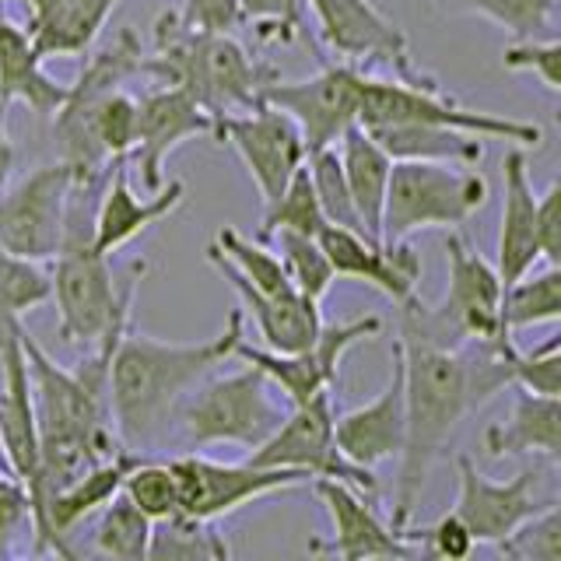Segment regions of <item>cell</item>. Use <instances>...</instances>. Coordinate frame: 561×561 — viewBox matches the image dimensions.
<instances>
[{"instance_id":"1","label":"cell","mask_w":561,"mask_h":561,"mask_svg":"<svg viewBox=\"0 0 561 561\" xmlns=\"http://www.w3.org/2000/svg\"><path fill=\"white\" fill-rule=\"evenodd\" d=\"M403 355V446L397 470L393 526H411L428 473L446 453L453 432L505 386H513V333L460 347H438L414 337H400Z\"/></svg>"},{"instance_id":"2","label":"cell","mask_w":561,"mask_h":561,"mask_svg":"<svg viewBox=\"0 0 561 561\" xmlns=\"http://www.w3.org/2000/svg\"><path fill=\"white\" fill-rule=\"evenodd\" d=\"M127 323L130 316L113 323V330L88 351L78 368L57 365L46 355V347L22 327V347L32 379V403H35V432H39L43 513L53 491H60L92 463L123 449L110 408V362Z\"/></svg>"},{"instance_id":"3","label":"cell","mask_w":561,"mask_h":561,"mask_svg":"<svg viewBox=\"0 0 561 561\" xmlns=\"http://www.w3.org/2000/svg\"><path fill=\"white\" fill-rule=\"evenodd\" d=\"M245 312L232 309L225 330L207 341H162L123 327L110 362V408L119 443L134 453H154L175 428L186 397L236 355L245 337Z\"/></svg>"},{"instance_id":"4","label":"cell","mask_w":561,"mask_h":561,"mask_svg":"<svg viewBox=\"0 0 561 561\" xmlns=\"http://www.w3.org/2000/svg\"><path fill=\"white\" fill-rule=\"evenodd\" d=\"M145 57L134 28H119L88 57L78 81L67 88L64 105L53 116L60 140V162L78 175L110 172L116 158H127L137 134V99L123 92L130 78L145 75Z\"/></svg>"},{"instance_id":"5","label":"cell","mask_w":561,"mask_h":561,"mask_svg":"<svg viewBox=\"0 0 561 561\" xmlns=\"http://www.w3.org/2000/svg\"><path fill=\"white\" fill-rule=\"evenodd\" d=\"M102 180L105 172L75 175L64 242L49 271V302L57 306V333L70 347H95L113 330V323L130 316L137 280L148 271L145 263H134L130 280L116 288L110 256L99 253L92 239V210Z\"/></svg>"},{"instance_id":"6","label":"cell","mask_w":561,"mask_h":561,"mask_svg":"<svg viewBox=\"0 0 561 561\" xmlns=\"http://www.w3.org/2000/svg\"><path fill=\"white\" fill-rule=\"evenodd\" d=\"M145 75L158 84L183 88L204 113L218 119L253 110L277 70L250 57L236 35L186 28L180 14L165 11L154 22V53L145 57Z\"/></svg>"},{"instance_id":"7","label":"cell","mask_w":561,"mask_h":561,"mask_svg":"<svg viewBox=\"0 0 561 561\" xmlns=\"http://www.w3.org/2000/svg\"><path fill=\"white\" fill-rule=\"evenodd\" d=\"M446 274L449 285L438 302H421L417 295L400 302V337L460 347L508 333L502 327V277L463 236L446 239Z\"/></svg>"},{"instance_id":"8","label":"cell","mask_w":561,"mask_h":561,"mask_svg":"<svg viewBox=\"0 0 561 561\" xmlns=\"http://www.w3.org/2000/svg\"><path fill=\"white\" fill-rule=\"evenodd\" d=\"M488 204L481 172L449 162H393L382 201V242H403L425 228H460Z\"/></svg>"},{"instance_id":"9","label":"cell","mask_w":561,"mask_h":561,"mask_svg":"<svg viewBox=\"0 0 561 561\" xmlns=\"http://www.w3.org/2000/svg\"><path fill=\"white\" fill-rule=\"evenodd\" d=\"M288 408L274 400L271 379L245 365L232 376L204 379L180 411V432L190 446H242L256 449L277 432Z\"/></svg>"},{"instance_id":"10","label":"cell","mask_w":561,"mask_h":561,"mask_svg":"<svg viewBox=\"0 0 561 561\" xmlns=\"http://www.w3.org/2000/svg\"><path fill=\"white\" fill-rule=\"evenodd\" d=\"M358 123H435V127L467 130L473 137H499L513 140L519 148H540L543 130L537 123L508 119L499 113L467 110L453 95H446L438 84H408V81H382V78H362V99H358Z\"/></svg>"},{"instance_id":"11","label":"cell","mask_w":561,"mask_h":561,"mask_svg":"<svg viewBox=\"0 0 561 561\" xmlns=\"http://www.w3.org/2000/svg\"><path fill=\"white\" fill-rule=\"evenodd\" d=\"M22 320L0 316V446L8 470L25 484L32 499V537L35 554L43 548V467H39V432H35L32 379L22 347Z\"/></svg>"},{"instance_id":"12","label":"cell","mask_w":561,"mask_h":561,"mask_svg":"<svg viewBox=\"0 0 561 561\" xmlns=\"http://www.w3.org/2000/svg\"><path fill=\"white\" fill-rule=\"evenodd\" d=\"M333 417H337V411H333V390L316 393L306 403H295L267 443L250 449V463L306 470L309 478L347 481V484L362 488L365 495H376V488H379L376 473L365 470V467H355L337 449V438H333Z\"/></svg>"},{"instance_id":"13","label":"cell","mask_w":561,"mask_h":561,"mask_svg":"<svg viewBox=\"0 0 561 561\" xmlns=\"http://www.w3.org/2000/svg\"><path fill=\"white\" fill-rule=\"evenodd\" d=\"M75 175L67 162H53L0 193V250L35 263L57 256Z\"/></svg>"},{"instance_id":"14","label":"cell","mask_w":561,"mask_h":561,"mask_svg":"<svg viewBox=\"0 0 561 561\" xmlns=\"http://www.w3.org/2000/svg\"><path fill=\"white\" fill-rule=\"evenodd\" d=\"M306 8H312L323 46L341 64H355V67L382 64L393 67L397 81L435 84L414 67L411 43L403 28L393 18H386L373 0H306Z\"/></svg>"},{"instance_id":"15","label":"cell","mask_w":561,"mask_h":561,"mask_svg":"<svg viewBox=\"0 0 561 561\" xmlns=\"http://www.w3.org/2000/svg\"><path fill=\"white\" fill-rule=\"evenodd\" d=\"M175 484H180V508L197 519H221L242 505H253L256 499L291 491L298 484H309L306 470L291 467H256V463H221L207 460L201 453L175 456L169 460Z\"/></svg>"},{"instance_id":"16","label":"cell","mask_w":561,"mask_h":561,"mask_svg":"<svg viewBox=\"0 0 561 561\" xmlns=\"http://www.w3.org/2000/svg\"><path fill=\"white\" fill-rule=\"evenodd\" d=\"M365 70L355 64H323L320 75L306 81H280L274 78L263 88L260 102L274 105L295 119L298 134L306 140V154H316L337 145L341 134L358 123V99H362Z\"/></svg>"},{"instance_id":"17","label":"cell","mask_w":561,"mask_h":561,"mask_svg":"<svg viewBox=\"0 0 561 561\" xmlns=\"http://www.w3.org/2000/svg\"><path fill=\"white\" fill-rule=\"evenodd\" d=\"M379 330H382L379 316H362V320L330 323V327L323 323L309 347L288 351V355H277V351H267V347H253L250 341L242 337L236 344L232 358H242L245 365L260 368V373L271 379L274 390L285 393L288 408H295V403H306L316 393L333 390V382H337L341 362H344L347 351L355 347L358 341L376 337Z\"/></svg>"},{"instance_id":"18","label":"cell","mask_w":561,"mask_h":561,"mask_svg":"<svg viewBox=\"0 0 561 561\" xmlns=\"http://www.w3.org/2000/svg\"><path fill=\"white\" fill-rule=\"evenodd\" d=\"M232 145L242 158L245 172H250L253 186L260 190V201L271 204L280 197L288 180L306 165V140L298 134L295 119L267 102H256L253 110L228 113L215 119V134Z\"/></svg>"},{"instance_id":"19","label":"cell","mask_w":561,"mask_h":561,"mask_svg":"<svg viewBox=\"0 0 561 561\" xmlns=\"http://www.w3.org/2000/svg\"><path fill=\"white\" fill-rule=\"evenodd\" d=\"M540 467H523L513 481H491L478 470L467 453L456 456V505L453 513L463 519L478 543H499L519 523L537 516L554 499H540Z\"/></svg>"},{"instance_id":"20","label":"cell","mask_w":561,"mask_h":561,"mask_svg":"<svg viewBox=\"0 0 561 561\" xmlns=\"http://www.w3.org/2000/svg\"><path fill=\"white\" fill-rule=\"evenodd\" d=\"M316 499L323 502L330 516V540H316L312 551H327L344 561H365V558H417V543L408 537V526L386 523L373 495L362 488L333 478H312L309 481Z\"/></svg>"},{"instance_id":"21","label":"cell","mask_w":561,"mask_h":561,"mask_svg":"<svg viewBox=\"0 0 561 561\" xmlns=\"http://www.w3.org/2000/svg\"><path fill=\"white\" fill-rule=\"evenodd\" d=\"M215 134V116L204 113L183 88L158 84L148 95L137 99V134H134V169L140 175V186L148 193L165 186L169 154L186 145Z\"/></svg>"},{"instance_id":"22","label":"cell","mask_w":561,"mask_h":561,"mask_svg":"<svg viewBox=\"0 0 561 561\" xmlns=\"http://www.w3.org/2000/svg\"><path fill=\"white\" fill-rule=\"evenodd\" d=\"M323 245V253L333 267V277L365 280L376 291H382L393 302H408L417 295L421 280V256L411 250V242H379L362 232H351L341 225H323V232L316 236Z\"/></svg>"},{"instance_id":"23","label":"cell","mask_w":561,"mask_h":561,"mask_svg":"<svg viewBox=\"0 0 561 561\" xmlns=\"http://www.w3.org/2000/svg\"><path fill=\"white\" fill-rule=\"evenodd\" d=\"M183 201H186V186L180 180H169L162 190H154V197H137L127 158H116L110 172H105L92 210V239L99 245V253L110 256L123 250L140 232H148L151 225L169 218Z\"/></svg>"},{"instance_id":"24","label":"cell","mask_w":561,"mask_h":561,"mask_svg":"<svg viewBox=\"0 0 561 561\" xmlns=\"http://www.w3.org/2000/svg\"><path fill=\"white\" fill-rule=\"evenodd\" d=\"M403 425H408V417H403V355L400 344H393L390 379H386L382 393L355 411L333 417V438H337V449L355 467L376 470L379 463L400 456Z\"/></svg>"},{"instance_id":"25","label":"cell","mask_w":561,"mask_h":561,"mask_svg":"<svg viewBox=\"0 0 561 561\" xmlns=\"http://www.w3.org/2000/svg\"><path fill=\"white\" fill-rule=\"evenodd\" d=\"M148 453H134V449H116L113 456L92 463L84 473H78L75 481L64 484L60 491H53L46 499V513H43V554H60L70 558L75 551L67 548L70 534L78 530L84 519H92L105 502H113L127 473L145 460Z\"/></svg>"},{"instance_id":"26","label":"cell","mask_w":561,"mask_h":561,"mask_svg":"<svg viewBox=\"0 0 561 561\" xmlns=\"http://www.w3.org/2000/svg\"><path fill=\"white\" fill-rule=\"evenodd\" d=\"M502 228H499V250H495V271L502 285L508 288L516 277L534 271L540 263V242H537V190L530 175V158L526 148H508L502 158Z\"/></svg>"},{"instance_id":"27","label":"cell","mask_w":561,"mask_h":561,"mask_svg":"<svg viewBox=\"0 0 561 561\" xmlns=\"http://www.w3.org/2000/svg\"><path fill=\"white\" fill-rule=\"evenodd\" d=\"M207 260L215 263V271L221 277L232 280V288L242 298V312L250 316L256 323V333L267 351H277V355H288V351H302L316 341L323 320H320V302L302 291H291V295H263L256 291L250 280L239 277L232 267L225 263V256L207 245Z\"/></svg>"},{"instance_id":"28","label":"cell","mask_w":561,"mask_h":561,"mask_svg":"<svg viewBox=\"0 0 561 561\" xmlns=\"http://www.w3.org/2000/svg\"><path fill=\"white\" fill-rule=\"evenodd\" d=\"M119 0H28L25 35L43 60H75L92 53Z\"/></svg>"},{"instance_id":"29","label":"cell","mask_w":561,"mask_h":561,"mask_svg":"<svg viewBox=\"0 0 561 561\" xmlns=\"http://www.w3.org/2000/svg\"><path fill=\"white\" fill-rule=\"evenodd\" d=\"M519 390V386H516ZM484 453L491 460L534 456L558 467L561 460V397L519 390L502 425L484 428Z\"/></svg>"},{"instance_id":"30","label":"cell","mask_w":561,"mask_h":561,"mask_svg":"<svg viewBox=\"0 0 561 561\" xmlns=\"http://www.w3.org/2000/svg\"><path fill=\"white\" fill-rule=\"evenodd\" d=\"M64 81L49 78L43 57L32 49L25 28L0 14V110L11 102H25L32 113L53 116L67 99Z\"/></svg>"},{"instance_id":"31","label":"cell","mask_w":561,"mask_h":561,"mask_svg":"<svg viewBox=\"0 0 561 561\" xmlns=\"http://www.w3.org/2000/svg\"><path fill=\"white\" fill-rule=\"evenodd\" d=\"M376 145L393 162H449V165H478L484 158V137L467 130L435 127V123H368Z\"/></svg>"},{"instance_id":"32","label":"cell","mask_w":561,"mask_h":561,"mask_svg":"<svg viewBox=\"0 0 561 561\" xmlns=\"http://www.w3.org/2000/svg\"><path fill=\"white\" fill-rule=\"evenodd\" d=\"M344 183L351 190V201L358 207V218L365 225V232L382 242V201H386V183H390L393 158L386 154L373 134L362 123L347 127L337 140Z\"/></svg>"},{"instance_id":"33","label":"cell","mask_w":561,"mask_h":561,"mask_svg":"<svg viewBox=\"0 0 561 561\" xmlns=\"http://www.w3.org/2000/svg\"><path fill=\"white\" fill-rule=\"evenodd\" d=\"M228 558H232V548H228V540L215 526V519L175 513L151 526L148 561H228Z\"/></svg>"},{"instance_id":"34","label":"cell","mask_w":561,"mask_h":561,"mask_svg":"<svg viewBox=\"0 0 561 561\" xmlns=\"http://www.w3.org/2000/svg\"><path fill=\"white\" fill-rule=\"evenodd\" d=\"M561 316V267L526 271L502 291V327L513 333L523 327L554 323Z\"/></svg>"},{"instance_id":"35","label":"cell","mask_w":561,"mask_h":561,"mask_svg":"<svg viewBox=\"0 0 561 561\" xmlns=\"http://www.w3.org/2000/svg\"><path fill=\"white\" fill-rule=\"evenodd\" d=\"M151 519L123 495L105 502L95 513V551L105 558H123V561H148V543H151Z\"/></svg>"},{"instance_id":"36","label":"cell","mask_w":561,"mask_h":561,"mask_svg":"<svg viewBox=\"0 0 561 561\" xmlns=\"http://www.w3.org/2000/svg\"><path fill=\"white\" fill-rule=\"evenodd\" d=\"M210 245H215V250L225 256L228 267H232L239 277L250 280L256 291H263V295H291V291H298L291 285V277L285 271V263H280V256L274 250H267L260 239L253 242V239H245L242 232H236V228L225 225L218 232V239Z\"/></svg>"},{"instance_id":"37","label":"cell","mask_w":561,"mask_h":561,"mask_svg":"<svg viewBox=\"0 0 561 561\" xmlns=\"http://www.w3.org/2000/svg\"><path fill=\"white\" fill-rule=\"evenodd\" d=\"M323 210L316 201V190L309 180V169H298L288 186L280 190V197L263 204V218H260V242H267L274 232H302V236H320L323 232Z\"/></svg>"},{"instance_id":"38","label":"cell","mask_w":561,"mask_h":561,"mask_svg":"<svg viewBox=\"0 0 561 561\" xmlns=\"http://www.w3.org/2000/svg\"><path fill=\"white\" fill-rule=\"evenodd\" d=\"M446 4L481 14L488 22L513 32L516 39H543L554 35L558 22V0H446Z\"/></svg>"},{"instance_id":"39","label":"cell","mask_w":561,"mask_h":561,"mask_svg":"<svg viewBox=\"0 0 561 561\" xmlns=\"http://www.w3.org/2000/svg\"><path fill=\"white\" fill-rule=\"evenodd\" d=\"M306 169H309V180H312L316 201H320V210H323L327 225H341V228H351V232L368 236L362 218H358V207H355V201H351V190L344 183L337 145H330L323 151L309 154ZM368 239H373V236H368Z\"/></svg>"},{"instance_id":"40","label":"cell","mask_w":561,"mask_h":561,"mask_svg":"<svg viewBox=\"0 0 561 561\" xmlns=\"http://www.w3.org/2000/svg\"><path fill=\"white\" fill-rule=\"evenodd\" d=\"M271 239L277 242V256H280V263H285L291 285L320 302V298L330 291L333 280H337L333 277V267H330L320 239L302 236V232H274Z\"/></svg>"},{"instance_id":"41","label":"cell","mask_w":561,"mask_h":561,"mask_svg":"<svg viewBox=\"0 0 561 561\" xmlns=\"http://www.w3.org/2000/svg\"><path fill=\"white\" fill-rule=\"evenodd\" d=\"M123 495H127L151 523L183 513L180 508V484H175L172 467L162 460H151V456H145V460L127 473V481H123Z\"/></svg>"},{"instance_id":"42","label":"cell","mask_w":561,"mask_h":561,"mask_svg":"<svg viewBox=\"0 0 561 561\" xmlns=\"http://www.w3.org/2000/svg\"><path fill=\"white\" fill-rule=\"evenodd\" d=\"M49 302V274L35 260L0 250V316H18Z\"/></svg>"},{"instance_id":"43","label":"cell","mask_w":561,"mask_h":561,"mask_svg":"<svg viewBox=\"0 0 561 561\" xmlns=\"http://www.w3.org/2000/svg\"><path fill=\"white\" fill-rule=\"evenodd\" d=\"M495 548L513 561H561V502L554 499L537 516L519 523Z\"/></svg>"},{"instance_id":"44","label":"cell","mask_w":561,"mask_h":561,"mask_svg":"<svg viewBox=\"0 0 561 561\" xmlns=\"http://www.w3.org/2000/svg\"><path fill=\"white\" fill-rule=\"evenodd\" d=\"M242 25H253L260 43L288 46L306 25V0H239Z\"/></svg>"},{"instance_id":"45","label":"cell","mask_w":561,"mask_h":561,"mask_svg":"<svg viewBox=\"0 0 561 561\" xmlns=\"http://www.w3.org/2000/svg\"><path fill=\"white\" fill-rule=\"evenodd\" d=\"M513 386L543 397H558L561 393V341L558 333H551L548 341L537 344L534 351H516L513 347Z\"/></svg>"},{"instance_id":"46","label":"cell","mask_w":561,"mask_h":561,"mask_svg":"<svg viewBox=\"0 0 561 561\" xmlns=\"http://www.w3.org/2000/svg\"><path fill=\"white\" fill-rule=\"evenodd\" d=\"M505 70L516 75H534L548 92H561V43L558 35H543V39H516L502 53Z\"/></svg>"},{"instance_id":"47","label":"cell","mask_w":561,"mask_h":561,"mask_svg":"<svg viewBox=\"0 0 561 561\" xmlns=\"http://www.w3.org/2000/svg\"><path fill=\"white\" fill-rule=\"evenodd\" d=\"M408 537L417 543L421 554L446 558V561H463V558L473 554V548H478V540L470 537L463 519L456 516L453 508H449L443 519H435L432 526H425V530H411V526H408Z\"/></svg>"},{"instance_id":"48","label":"cell","mask_w":561,"mask_h":561,"mask_svg":"<svg viewBox=\"0 0 561 561\" xmlns=\"http://www.w3.org/2000/svg\"><path fill=\"white\" fill-rule=\"evenodd\" d=\"M25 530L32 534V499L11 470H0V554H8Z\"/></svg>"},{"instance_id":"49","label":"cell","mask_w":561,"mask_h":561,"mask_svg":"<svg viewBox=\"0 0 561 561\" xmlns=\"http://www.w3.org/2000/svg\"><path fill=\"white\" fill-rule=\"evenodd\" d=\"M180 22L197 32H228L236 35L242 28V8L239 0H183Z\"/></svg>"},{"instance_id":"50","label":"cell","mask_w":561,"mask_h":561,"mask_svg":"<svg viewBox=\"0 0 561 561\" xmlns=\"http://www.w3.org/2000/svg\"><path fill=\"white\" fill-rule=\"evenodd\" d=\"M537 242L540 260L561 267V180H551V186L537 193Z\"/></svg>"},{"instance_id":"51","label":"cell","mask_w":561,"mask_h":561,"mask_svg":"<svg viewBox=\"0 0 561 561\" xmlns=\"http://www.w3.org/2000/svg\"><path fill=\"white\" fill-rule=\"evenodd\" d=\"M11 169H14V145L4 127V110H0V186L11 180Z\"/></svg>"},{"instance_id":"52","label":"cell","mask_w":561,"mask_h":561,"mask_svg":"<svg viewBox=\"0 0 561 561\" xmlns=\"http://www.w3.org/2000/svg\"><path fill=\"white\" fill-rule=\"evenodd\" d=\"M0 470H8V460H4V446H0Z\"/></svg>"},{"instance_id":"53","label":"cell","mask_w":561,"mask_h":561,"mask_svg":"<svg viewBox=\"0 0 561 561\" xmlns=\"http://www.w3.org/2000/svg\"><path fill=\"white\" fill-rule=\"evenodd\" d=\"M0 4H4V0H0Z\"/></svg>"}]
</instances>
